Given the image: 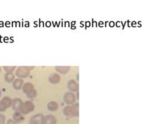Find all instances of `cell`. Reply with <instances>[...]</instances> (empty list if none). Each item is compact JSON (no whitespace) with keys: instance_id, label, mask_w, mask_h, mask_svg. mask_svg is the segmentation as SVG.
I'll use <instances>...</instances> for the list:
<instances>
[{"instance_id":"9a60e30c","label":"cell","mask_w":165,"mask_h":124,"mask_svg":"<svg viewBox=\"0 0 165 124\" xmlns=\"http://www.w3.org/2000/svg\"><path fill=\"white\" fill-rule=\"evenodd\" d=\"M4 78L7 82H11L14 80L15 77H14V75L12 73H8L5 75Z\"/></svg>"},{"instance_id":"e0dca14e","label":"cell","mask_w":165,"mask_h":124,"mask_svg":"<svg viewBox=\"0 0 165 124\" xmlns=\"http://www.w3.org/2000/svg\"><path fill=\"white\" fill-rule=\"evenodd\" d=\"M27 98H34L36 96V90L33 89L31 91H29V93L27 94Z\"/></svg>"},{"instance_id":"9c48e42d","label":"cell","mask_w":165,"mask_h":124,"mask_svg":"<svg viewBox=\"0 0 165 124\" xmlns=\"http://www.w3.org/2000/svg\"><path fill=\"white\" fill-rule=\"evenodd\" d=\"M68 87L70 90L72 91H78L79 87L74 80H70L68 83Z\"/></svg>"},{"instance_id":"4fadbf2b","label":"cell","mask_w":165,"mask_h":124,"mask_svg":"<svg viewBox=\"0 0 165 124\" xmlns=\"http://www.w3.org/2000/svg\"><path fill=\"white\" fill-rule=\"evenodd\" d=\"M33 89H34V87H33V85H31V83H26L23 86V87H22L23 92L25 94L29 93V91H32Z\"/></svg>"},{"instance_id":"7a4b0ae2","label":"cell","mask_w":165,"mask_h":124,"mask_svg":"<svg viewBox=\"0 0 165 124\" xmlns=\"http://www.w3.org/2000/svg\"><path fill=\"white\" fill-rule=\"evenodd\" d=\"M34 105L31 101H26L22 104V107L20 109V112L23 114H27L31 112L34 111Z\"/></svg>"},{"instance_id":"2e32d148","label":"cell","mask_w":165,"mask_h":124,"mask_svg":"<svg viewBox=\"0 0 165 124\" xmlns=\"http://www.w3.org/2000/svg\"><path fill=\"white\" fill-rule=\"evenodd\" d=\"M70 67H56V70L61 74H65L69 71Z\"/></svg>"},{"instance_id":"5bb4252c","label":"cell","mask_w":165,"mask_h":124,"mask_svg":"<svg viewBox=\"0 0 165 124\" xmlns=\"http://www.w3.org/2000/svg\"><path fill=\"white\" fill-rule=\"evenodd\" d=\"M47 108H48V109L50 111L54 112L58 109V105L54 101H52V102L49 103L47 104Z\"/></svg>"},{"instance_id":"6da1fadb","label":"cell","mask_w":165,"mask_h":124,"mask_svg":"<svg viewBox=\"0 0 165 124\" xmlns=\"http://www.w3.org/2000/svg\"><path fill=\"white\" fill-rule=\"evenodd\" d=\"M64 114L68 116H79V105L75 104L73 106H68L64 109Z\"/></svg>"},{"instance_id":"44dd1931","label":"cell","mask_w":165,"mask_h":124,"mask_svg":"<svg viewBox=\"0 0 165 124\" xmlns=\"http://www.w3.org/2000/svg\"><path fill=\"white\" fill-rule=\"evenodd\" d=\"M1 90H0V97H1Z\"/></svg>"},{"instance_id":"7402d4cb","label":"cell","mask_w":165,"mask_h":124,"mask_svg":"<svg viewBox=\"0 0 165 124\" xmlns=\"http://www.w3.org/2000/svg\"><path fill=\"white\" fill-rule=\"evenodd\" d=\"M0 72H1V68H0Z\"/></svg>"},{"instance_id":"52a82bcc","label":"cell","mask_w":165,"mask_h":124,"mask_svg":"<svg viewBox=\"0 0 165 124\" xmlns=\"http://www.w3.org/2000/svg\"><path fill=\"white\" fill-rule=\"evenodd\" d=\"M15 74L20 78H25L29 75V71H27V67H19Z\"/></svg>"},{"instance_id":"3957f363","label":"cell","mask_w":165,"mask_h":124,"mask_svg":"<svg viewBox=\"0 0 165 124\" xmlns=\"http://www.w3.org/2000/svg\"><path fill=\"white\" fill-rule=\"evenodd\" d=\"M12 105V100L9 97H4L0 101V112H5Z\"/></svg>"},{"instance_id":"8992f818","label":"cell","mask_w":165,"mask_h":124,"mask_svg":"<svg viewBox=\"0 0 165 124\" xmlns=\"http://www.w3.org/2000/svg\"><path fill=\"white\" fill-rule=\"evenodd\" d=\"M22 101L19 98H15L14 100L12 101V109L15 111H20L21 107H22Z\"/></svg>"},{"instance_id":"5b68a950","label":"cell","mask_w":165,"mask_h":124,"mask_svg":"<svg viewBox=\"0 0 165 124\" xmlns=\"http://www.w3.org/2000/svg\"><path fill=\"white\" fill-rule=\"evenodd\" d=\"M64 99L66 104H73L75 101V95L71 92H68L65 94Z\"/></svg>"},{"instance_id":"8fae6325","label":"cell","mask_w":165,"mask_h":124,"mask_svg":"<svg viewBox=\"0 0 165 124\" xmlns=\"http://www.w3.org/2000/svg\"><path fill=\"white\" fill-rule=\"evenodd\" d=\"M13 121L16 122V123H20V122H22L24 120V117L22 116V114H21V113L17 112L13 114Z\"/></svg>"},{"instance_id":"ba28073f","label":"cell","mask_w":165,"mask_h":124,"mask_svg":"<svg viewBox=\"0 0 165 124\" xmlns=\"http://www.w3.org/2000/svg\"><path fill=\"white\" fill-rule=\"evenodd\" d=\"M57 123V120L55 117L52 115H47L45 116L43 118V124H56Z\"/></svg>"},{"instance_id":"7c38bea8","label":"cell","mask_w":165,"mask_h":124,"mask_svg":"<svg viewBox=\"0 0 165 124\" xmlns=\"http://www.w3.org/2000/svg\"><path fill=\"white\" fill-rule=\"evenodd\" d=\"M59 80H60V77H59V75L55 74V73H53L52 75H51L50 78H49V81H50L51 83H57L59 82Z\"/></svg>"},{"instance_id":"ffe728a7","label":"cell","mask_w":165,"mask_h":124,"mask_svg":"<svg viewBox=\"0 0 165 124\" xmlns=\"http://www.w3.org/2000/svg\"><path fill=\"white\" fill-rule=\"evenodd\" d=\"M7 124H17V123L15 121H13V120L11 119H9L7 121Z\"/></svg>"},{"instance_id":"30bf717a","label":"cell","mask_w":165,"mask_h":124,"mask_svg":"<svg viewBox=\"0 0 165 124\" xmlns=\"http://www.w3.org/2000/svg\"><path fill=\"white\" fill-rule=\"evenodd\" d=\"M23 82H24V81L22 80H20V79L15 80L13 84V86L14 87V89L16 90L20 89L22 87Z\"/></svg>"},{"instance_id":"ac0fdd59","label":"cell","mask_w":165,"mask_h":124,"mask_svg":"<svg viewBox=\"0 0 165 124\" xmlns=\"http://www.w3.org/2000/svg\"><path fill=\"white\" fill-rule=\"evenodd\" d=\"M15 66H3V69H4L5 71H6V72L8 73H11L12 71H14V69H15Z\"/></svg>"},{"instance_id":"277c9868","label":"cell","mask_w":165,"mask_h":124,"mask_svg":"<svg viewBox=\"0 0 165 124\" xmlns=\"http://www.w3.org/2000/svg\"><path fill=\"white\" fill-rule=\"evenodd\" d=\"M43 118L44 117L43 114H36L31 116L30 120H29V124H43Z\"/></svg>"},{"instance_id":"d6986e66","label":"cell","mask_w":165,"mask_h":124,"mask_svg":"<svg viewBox=\"0 0 165 124\" xmlns=\"http://www.w3.org/2000/svg\"><path fill=\"white\" fill-rule=\"evenodd\" d=\"M0 124H5V116L3 114H0Z\"/></svg>"}]
</instances>
